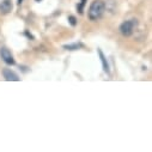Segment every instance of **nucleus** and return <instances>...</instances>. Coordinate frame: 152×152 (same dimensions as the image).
<instances>
[{"label":"nucleus","instance_id":"1","mask_svg":"<svg viewBox=\"0 0 152 152\" xmlns=\"http://www.w3.org/2000/svg\"><path fill=\"white\" fill-rule=\"evenodd\" d=\"M104 11H105V3L103 0H95L89 7V12H88L89 19L92 22L101 19L102 16L104 15Z\"/></svg>","mask_w":152,"mask_h":152},{"label":"nucleus","instance_id":"7","mask_svg":"<svg viewBox=\"0 0 152 152\" xmlns=\"http://www.w3.org/2000/svg\"><path fill=\"white\" fill-rule=\"evenodd\" d=\"M83 45L82 43H73V45H65L64 48L67 49V50H77L79 48H82Z\"/></svg>","mask_w":152,"mask_h":152},{"label":"nucleus","instance_id":"2","mask_svg":"<svg viewBox=\"0 0 152 152\" xmlns=\"http://www.w3.org/2000/svg\"><path fill=\"white\" fill-rule=\"evenodd\" d=\"M137 25H138V20H137V19L126 20V22H124V23L120 25V32H121L124 36L128 37V36H131V35L134 32V29L137 28Z\"/></svg>","mask_w":152,"mask_h":152},{"label":"nucleus","instance_id":"11","mask_svg":"<svg viewBox=\"0 0 152 152\" xmlns=\"http://www.w3.org/2000/svg\"><path fill=\"white\" fill-rule=\"evenodd\" d=\"M36 1H42V0H36Z\"/></svg>","mask_w":152,"mask_h":152},{"label":"nucleus","instance_id":"10","mask_svg":"<svg viewBox=\"0 0 152 152\" xmlns=\"http://www.w3.org/2000/svg\"><path fill=\"white\" fill-rule=\"evenodd\" d=\"M22 3H23V0H17V4H18V5H20Z\"/></svg>","mask_w":152,"mask_h":152},{"label":"nucleus","instance_id":"9","mask_svg":"<svg viewBox=\"0 0 152 152\" xmlns=\"http://www.w3.org/2000/svg\"><path fill=\"white\" fill-rule=\"evenodd\" d=\"M68 22H69V24H71L72 26H75V24H77V19H75L74 16H69V17H68Z\"/></svg>","mask_w":152,"mask_h":152},{"label":"nucleus","instance_id":"8","mask_svg":"<svg viewBox=\"0 0 152 152\" xmlns=\"http://www.w3.org/2000/svg\"><path fill=\"white\" fill-rule=\"evenodd\" d=\"M86 1H88V0H80V3L77 5V10H78V12L80 15H83V12H84V6H85Z\"/></svg>","mask_w":152,"mask_h":152},{"label":"nucleus","instance_id":"4","mask_svg":"<svg viewBox=\"0 0 152 152\" xmlns=\"http://www.w3.org/2000/svg\"><path fill=\"white\" fill-rule=\"evenodd\" d=\"M12 11V3L11 0H0V13L7 15Z\"/></svg>","mask_w":152,"mask_h":152},{"label":"nucleus","instance_id":"3","mask_svg":"<svg viewBox=\"0 0 152 152\" xmlns=\"http://www.w3.org/2000/svg\"><path fill=\"white\" fill-rule=\"evenodd\" d=\"M0 56H1V59L4 60V62H6L7 65H15V59H13V55L11 54V52L3 47L0 48Z\"/></svg>","mask_w":152,"mask_h":152},{"label":"nucleus","instance_id":"5","mask_svg":"<svg viewBox=\"0 0 152 152\" xmlns=\"http://www.w3.org/2000/svg\"><path fill=\"white\" fill-rule=\"evenodd\" d=\"M3 75H4V78L7 80V82H18L19 80V77L11 69L9 68H5L3 71Z\"/></svg>","mask_w":152,"mask_h":152},{"label":"nucleus","instance_id":"6","mask_svg":"<svg viewBox=\"0 0 152 152\" xmlns=\"http://www.w3.org/2000/svg\"><path fill=\"white\" fill-rule=\"evenodd\" d=\"M97 53H98V55H99V59H101V61H102V66H103V71L105 72V73H110V71H109V65H108V61H107V58L104 56V54H103V52L101 50V49H97Z\"/></svg>","mask_w":152,"mask_h":152}]
</instances>
